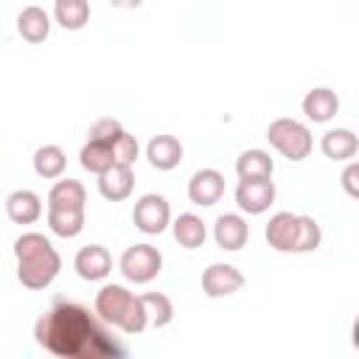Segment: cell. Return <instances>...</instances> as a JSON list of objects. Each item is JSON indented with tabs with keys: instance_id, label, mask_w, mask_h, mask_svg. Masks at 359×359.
I'll return each instance as SVG.
<instances>
[{
	"instance_id": "12",
	"label": "cell",
	"mask_w": 359,
	"mask_h": 359,
	"mask_svg": "<svg viewBox=\"0 0 359 359\" xmlns=\"http://www.w3.org/2000/svg\"><path fill=\"white\" fill-rule=\"evenodd\" d=\"M213 238H216V244H219L222 250L236 252V250H241V247L247 244V238H250V224H247L238 213H222V216L216 219V224H213Z\"/></svg>"
},
{
	"instance_id": "22",
	"label": "cell",
	"mask_w": 359,
	"mask_h": 359,
	"mask_svg": "<svg viewBox=\"0 0 359 359\" xmlns=\"http://www.w3.org/2000/svg\"><path fill=\"white\" fill-rule=\"evenodd\" d=\"M275 171V160L261 151V149H250L236 160V174L238 180H252V177H272Z\"/></svg>"
},
{
	"instance_id": "21",
	"label": "cell",
	"mask_w": 359,
	"mask_h": 359,
	"mask_svg": "<svg viewBox=\"0 0 359 359\" xmlns=\"http://www.w3.org/2000/svg\"><path fill=\"white\" fill-rule=\"evenodd\" d=\"M205 236H208V230H205V222L199 216H194V213H180L177 216V222H174V238H177L180 247L196 250V247L205 244Z\"/></svg>"
},
{
	"instance_id": "18",
	"label": "cell",
	"mask_w": 359,
	"mask_h": 359,
	"mask_svg": "<svg viewBox=\"0 0 359 359\" xmlns=\"http://www.w3.org/2000/svg\"><path fill=\"white\" fill-rule=\"evenodd\" d=\"M6 213L17 224H34L42 216V202L34 191H14L6 199Z\"/></svg>"
},
{
	"instance_id": "3",
	"label": "cell",
	"mask_w": 359,
	"mask_h": 359,
	"mask_svg": "<svg viewBox=\"0 0 359 359\" xmlns=\"http://www.w3.org/2000/svg\"><path fill=\"white\" fill-rule=\"evenodd\" d=\"M95 314H98L104 323L121 328V331L129 334V337L140 334V331L151 323L143 297H135L132 292H126V289L118 286V283H107V286L95 294Z\"/></svg>"
},
{
	"instance_id": "11",
	"label": "cell",
	"mask_w": 359,
	"mask_h": 359,
	"mask_svg": "<svg viewBox=\"0 0 359 359\" xmlns=\"http://www.w3.org/2000/svg\"><path fill=\"white\" fill-rule=\"evenodd\" d=\"M76 272L84 280H104L112 272V255L101 244H87L76 252Z\"/></svg>"
},
{
	"instance_id": "6",
	"label": "cell",
	"mask_w": 359,
	"mask_h": 359,
	"mask_svg": "<svg viewBox=\"0 0 359 359\" xmlns=\"http://www.w3.org/2000/svg\"><path fill=\"white\" fill-rule=\"evenodd\" d=\"M163 269V255L151 244H132L121 255V272L132 283H149L160 275Z\"/></svg>"
},
{
	"instance_id": "26",
	"label": "cell",
	"mask_w": 359,
	"mask_h": 359,
	"mask_svg": "<svg viewBox=\"0 0 359 359\" xmlns=\"http://www.w3.org/2000/svg\"><path fill=\"white\" fill-rule=\"evenodd\" d=\"M140 297H143V303H146V309H149V320H151L154 328H163V325L171 323L174 306H171V300H168L165 294H160V292H146V294H140Z\"/></svg>"
},
{
	"instance_id": "15",
	"label": "cell",
	"mask_w": 359,
	"mask_h": 359,
	"mask_svg": "<svg viewBox=\"0 0 359 359\" xmlns=\"http://www.w3.org/2000/svg\"><path fill=\"white\" fill-rule=\"evenodd\" d=\"M337 109H339V98H337V93L328 90V87H314V90H309L306 98H303V112H306V118L314 121V123L331 121V118L337 115Z\"/></svg>"
},
{
	"instance_id": "14",
	"label": "cell",
	"mask_w": 359,
	"mask_h": 359,
	"mask_svg": "<svg viewBox=\"0 0 359 359\" xmlns=\"http://www.w3.org/2000/svg\"><path fill=\"white\" fill-rule=\"evenodd\" d=\"M146 157L157 171H171L182 160V143L174 135H157L146 146Z\"/></svg>"
},
{
	"instance_id": "10",
	"label": "cell",
	"mask_w": 359,
	"mask_h": 359,
	"mask_svg": "<svg viewBox=\"0 0 359 359\" xmlns=\"http://www.w3.org/2000/svg\"><path fill=\"white\" fill-rule=\"evenodd\" d=\"M188 196L199 208H210L224 196V177L216 168H202L188 180Z\"/></svg>"
},
{
	"instance_id": "27",
	"label": "cell",
	"mask_w": 359,
	"mask_h": 359,
	"mask_svg": "<svg viewBox=\"0 0 359 359\" xmlns=\"http://www.w3.org/2000/svg\"><path fill=\"white\" fill-rule=\"evenodd\" d=\"M112 146H115V160L121 165H135V160H137V140H135V135L121 132Z\"/></svg>"
},
{
	"instance_id": "20",
	"label": "cell",
	"mask_w": 359,
	"mask_h": 359,
	"mask_svg": "<svg viewBox=\"0 0 359 359\" xmlns=\"http://www.w3.org/2000/svg\"><path fill=\"white\" fill-rule=\"evenodd\" d=\"M48 224L56 236L73 238L84 230V210L81 208H48Z\"/></svg>"
},
{
	"instance_id": "4",
	"label": "cell",
	"mask_w": 359,
	"mask_h": 359,
	"mask_svg": "<svg viewBox=\"0 0 359 359\" xmlns=\"http://www.w3.org/2000/svg\"><path fill=\"white\" fill-rule=\"evenodd\" d=\"M264 236H266V244L278 252H311L323 241L320 224L311 216H294L289 210L275 213Z\"/></svg>"
},
{
	"instance_id": "25",
	"label": "cell",
	"mask_w": 359,
	"mask_h": 359,
	"mask_svg": "<svg viewBox=\"0 0 359 359\" xmlns=\"http://www.w3.org/2000/svg\"><path fill=\"white\" fill-rule=\"evenodd\" d=\"M65 151L59 146H39L34 151V171L42 177V180H56L65 174Z\"/></svg>"
},
{
	"instance_id": "7",
	"label": "cell",
	"mask_w": 359,
	"mask_h": 359,
	"mask_svg": "<svg viewBox=\"0 0 359 359\" xmlns=\"http://www.w3.org/2000/svg\"><path fill=\"white\" fill-rule=\"evenodd\" d=\"M132 222L140 233L146 236H160L168 222H171V208L165 202V196L160 194H146L135 202V210H132Z\"/></svg>"
},
{
	"instance_id": "1",
	"label": "cell",
	"mask_w": 359,
	"mask_h": 359,
	"mask_svg": "<svg viewBox=\"0 0 359 359\" xmlns=\"http://www.w3.org/2000/svg\"><path fill=\"white\" fill-rule=\"evenodd\" d=\"M107 325L84 306L59 300L36 320L34 337L39 348L59 359H118L126 351Z\"/></svg>"
},
{
	"instance_id": "5",
	"label": "cell",
	"mask_w": 359,
	"mask_h": 359,
	"mask_svg": "<svg viewBox=\"0 0 359 359\" xmlns=\"http://www.w3.org/2000/svg\"><path fill=\"white\" fill-rule=\"evenodd\" d=\"M266 140L286 160H294V163L297 160H306L309 151H311V146H314L311 132L300 121H294V118H278V121H272L269 129H266Z\"/></svg>"
},
{
	"instance_id": "29",
	"label": "cell",
	"mask_w": 359,
	"mask_h": 359,
	"mask_svg": "<svg viewBox=\"0 0 359 359\" xmlns=\"http://www.w3.org/2000/svg\"><path fill=\"white\" fill-rule=\"evenodd\" d=\"M342 188H345L353 199H359V163L345 165V171H342Z\"/></svg>"
},
{
	"instance_id": "24",
	"label": "cell",
	"mask_w": 359,
	"mask_h": 359,
	"mask_svg": "<svg viewBox=\"0 0 359 359\" xmlns=\"http://www.w3.org/2000/svg\"><path fill=\"white\" fill-rule=\"evenodd\" d=\"M53 14L65 31H79L90 20V3L87 0H56Z\"/></svg>"
},
{
	"instance_id": "9",
	"label": "cell",
	"mask_w": 359,
	"mask_h": 359,
	"mask_svg": "<svg viewBox=\"0 0 359 359\" xmlns=\"http://www.w3.org/2000/svg\"><path fill=\"white\" fill-rule=\"evenodd\" d=\"M244 286V275L233 264H210L202 272V292L208 297H227Z\"/></svg>"
},
{
	"instance_id": "2",
	"label": "cell",
	"mask_w": 359,
	"mask_h": 359,
	"mask_svg": "<svg viewBox=\"0 0 359 359\" xmlns=\"http://www.w3.org/2000/svg\"><path fill=\"white\" fill-rule=\"evenodd\" d=\"M17 255V278L25 289H45L53 283V278L62 269V258L53 250V244L42 233H22L14 241Z\"/></svg>"
},
{
	"instance_id": "23",
	"label": "cell",
	"mask_w": 359,
	"mask_h": 359,
	"mask_svg": "<svg viewBox=\"0 0 359 359\" xmlns=\"http://www.w3.org/2000/svg\"><path fill=\"white\" fill-rule=\"evenodd\" d=\"M87 194L79 180H59L48 194V208H81L84 210Z\"/></svg>"
},
{
	"instance_id": "28",
	"label": "cell",
	"mask_w": 359,
	"mask_h": 359,
	"mask_svg": "<svg viewBox=\"0 0 359 359\" xmlns=\"http://www.w3.org/2000/svg\"><path fill=\"white\" fill-rule=\"evenodd\" d=\"M121 132H123V126L115 118H101L98 123H93L90 137H95V140H115Z\"/></svg>"
},
{
	"instance_id": "16",
	"label": "cell",
	"mask_w": 359,
	"mask_h": 359,
	"mask_svg": "<svg viewBox=\"0 0 359 359\" xmlns=\"http://www.w3.org/2000/svg\"><path fill=\"white\" fill-rule=\"evenodd\" d=\"M115 140H95L90 137L84 146H81V168L90 171V174H104L107 168H112L118 160H115Z\"/></svg>"
},
{
	"instance_id": "31",
	"label": "cell",
	"mask_w": 359,
	"mask_h": 359,
	"mask_svg": "<svg viewBox=\"0 0 359 359\" xmlns=\"http://www.w3.org/2000/svg\"><path fill=\"white\" fill-rule=\"evenodd\" d=\"M353 345L359 348V320H356V325H353Z\"/></svg>"
},
{
	"instance_id": "30",
	"label": "cell",
	"mask_w": 359,
	"mask_h": 359,
	"mask_svg": "<svg viewBox=\"0 0 359 359\" xmlns=\"http://www.w3.org/2000/svg\"><path fill=\"white\" fill-rule=\"evenodd\" d=\"M112 6H118V8H137L143 0H109Z\"/></svg>"
},
{
	"instance_id": "19",
	"label": "cell",
	"mask_w": 359,
	"mask_h": 359,
	"mask_svg": "<svg viewBox=\"0 0 359 359\" xmlns=\"http://www.w3.org/2000/svg\"><path fill=\"white\" fill-rule=\"evenodd\" d=\"M320 149L328 160H351L359 151V137L351 129H328L320 140Z\"/></svg>"
},
{
	"instance_id": "17",
	"label": "cell",
	"mask_w": 359,
	"mask_h": 359,
	"mask_svg": "<svg viewBox=\"0 0 359 359\" xmlns=\"http://www.w3.org/2000/svg\"><path fill=\"white\" fill-rule=\"evenodd\" d=\"M17 31H20V36L25 42H34V45L36 42H45L48 34H50V17H48V11L39 8V6H25L20 11V17H17Z\"/></svg>"
},
{
	"instance_id": "8",
	"label": "cell",
	"mask_w": 359,
	"mask_h": 359,
	"mask_svg": "<svg viewBox=\"0 0 359 359\" xmlns=\"http://www.w3.org/2000/svg\"><path fill=\"white\" fill-rule=\"evenodd\" d=\"M275 202V182L272 177H252V180H238L236 185V205L244 213H264Z\"/></svg>"
},
{
	"instance_id": "13",
	"label": "cell",
	"mask_w": 359,
	"mask_h": 359,
	"mask_svg": "<svg viewBox=\"0 0 359 359\" xmlns=\"http://www.w3.org/2000/svg\"><path fill=\"white\" fill-rule=\"evenodd\" d=\"M135 188V174H132V165H121L115 163L112 168H107L104 174H98V191L104 199L109 202H121L132 194Z\"/></svg>"
}]
</instances>
